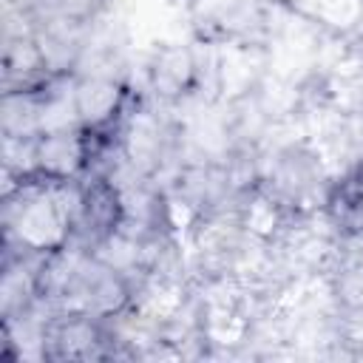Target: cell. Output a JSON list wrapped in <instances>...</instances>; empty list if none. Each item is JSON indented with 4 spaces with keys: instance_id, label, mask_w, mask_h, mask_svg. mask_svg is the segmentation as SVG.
I'll list each match as a JSON object with an SVG mask.
<instances>
[{
    "instance_id": "1",
    "label": "cell",
    "mask_w": 363,
    "mask_h": 363,
    "mask_svg": "<svg viewBox=\"0 0 363 363\" xmlns=\"http://www.w3.org/2000/svg\"><path fill=\"white\" fill-rule=\"evenodd\" d=\"M323 210L329 224L349 238L363 235V167L346 170L326 190Z\"/></svg>"
},
{
    "instance_id": "2",
    "label": "cell",
    "mask_w": 363,
    "mask_h": 363,
    "mask_svg": "<svg viewBox=\"0 0 363 363\" xmlns=\"http://www.w3.org/2000/svg\"><path fill=\"white\" fill-rule=\"evenodd\" d=\"M122 108V91L113 79L94 77L74 94V111L85 128H111Z\"/></svg>"
}]
</instances>
